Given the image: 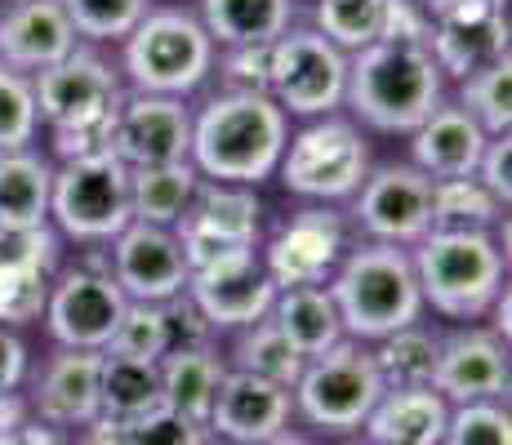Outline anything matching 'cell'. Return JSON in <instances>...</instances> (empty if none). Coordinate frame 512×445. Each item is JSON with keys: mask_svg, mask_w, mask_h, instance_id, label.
<instances>
[{"mask_svg": "<svg viewBox=\"0 0 512 445\" xmlns=\"http://www.w3.org/2000/svg\"><path fill=\"white\" fill-rule=\"evenodd\" d=\"M290 121L263 89H223L192 116L187 165L210 183L259 187L277 174Z\"/></svg>", "mask_w": 512, "mask_h": 445, "instance_id": "1", "label": "cell"}, {"mask_svg": "<svg viewBox=\"0 0 512 445\" xmlns=\"http://www.w3.org/2000/svg\"><path fill=\"white\" fill-rule=\"evenodd\" d=\"M441 67L428 45L415 41H374L348 54V89L343 103L383 134H410L441 103Z\"/></svg>", "mask_w": 512, "mask_h": 445, "instance_id": "2", "label": "cell"}, {"mask_svg": "<svg viewBox=\"0 0 512 445\" xmlns=\"http://www.w3.org/2000/svg\"><path fill=\"white\" fill-rule=\"evenodd\" d=\"M330 294L343 339L352 343H379L383 334L406 330L423 316V294L406 245L370 241L348 250L330 276Z\"/></svg>", "mask_w": 512, "mask_h": 445, "instance_id": "3", "label": "cell"}, {"mask_svg": "<svg viewBox=\"0 0 512 445\" xmlns=\"http://www.w3.org/2000/svg\"><path fill=\"white\" fill-rule=\"evenodd\" d=\"M415 281L423 308L441 312L446 321H481L504 290L508 259L490 232L472 227H432L415 241Z\"/></svg>", "mask_w": 512, "mask_h": 445, "instance_id": "4", "label": "cell"}, {"mask_svg": "<svg viewBox=\"0 0 512 445\" xmlns=\"http://www.w3.org/2000/svg\"><path fill=\"white\" fill-rule=\"evenodd\" d=\"M290 392L294 414L308 428L326 432V437H352V432H361L374 401L383 397V379L374 370L366 343L343 339L330 352L308 356Z\"/></svg>", "mask_w": 512, "mask_h": 445, "instance_id": "5", "label": "cell"}, {"mask_svg": "<svg viewBox=\"0 0 512 445\" xmlns=\"http://www.w3.org/2000/svg\"><path fill=\"white\" fill-rule=\"evenodd\" d=\"M214 41L201 18L183 9H147V18L125 36V72L139 94L183 98L210 76Z\"/></svg>", "mask_w": 512, "mask_h": 445, "instance_id": "6", "label": "cell"}, {"mask_svg": "<svg viewBox=\"0 0 512 445\" xmlns=\"http://www.w3.org/2000/svg\"><path fill=\"white\" fill-rule=\"evenodd\" d=\"M49 214L72 241L107 245L130 227V165H121L112 152L63 161L49 183Z\"/></svg>", "mask_w": 512, "mask_h": 445, "instance_id": "7", "label": "cell"}, {"mask_svg": "<svg viewBox=\"0 0 512 445\" xmlns=\"http://www.w3.org/2000/svg\"><path fill=\"white\" fill-rule=\"evenodd\" d=\"M285 192L308 196V201H343L357 196L361 178L370 174L366 138L343 116H312L294 138H285V152L277 161Z\"/></svg>", "mask_w": 512, "mask_h": 445, "instance_id": "8", "label": "cell"}, {"mask_svg": "<svg viewBox=\"0 0 512 445\" xmlns=\"http://www.w3.org/2000/svg\"><path fill=\"white\" fill-rule=\"evenodd\" d=\"M348 54L334 49L317 27L281 32L268 54V98L285 116H330L343 107Z\"/></svg>", "mask_w": 512, "mask_h": 445, "instance_id": "9", "label": "cell"}, {"mask_svg": "<svg viewBox=\"0 0 512 445\" xmlns=\"http://www.w3.org/2000/svg\"><path fill=\"white\" fill-rule=\"evenodd\" d=\"M36 112L49 130H112V112L121 103V81L98 54L76 45L63 63L36 72Z\"/></svg>", "mask_w": 512, "mask_h": 445, "instance_id": "10", "label": "cell"}, {"mask_svg": "<svg viewBox=\"0 0 512 445\" xmlns=\"http://www.w3.org/2000/svg\"><path fill=\"white\" fill-rule=\"evenodd\" d=\"M174 236L183 245L187 272L223 259V254L254 250V241H259V196L250 187L205 178V183H196L192 201L174 223Z\"/></svg>", "mask_w": 512, "mask_h": 445, "instance_id": "11", "label": "cell"}, {"mask_svg": "<svg viewBox=\"0 0 512 445\" xmlns=\"http://www.w3.org/2000/svg\"><path fill=\"white\" fill-rule=\"evenodd\" d=\"M125 303L130 299L121 294V285L112 281L107 267L81 263V267H67L58 281H49V299H45L41 321L49 325L58 348L103 352L116 321H121Z\"/></svg>", "mask_w": 512, "mask_h": 445, "instance_id": "12", "label": "cell"}, {"mask_svg": "<svg viewBox=\"0 0 512 445\" xmlns=\"http://www.w3.org/2000/svg\"><path fill=\"white\" fill-rule=\"evenodd\" d=\"M192 147V112L183 98L170 94H139L121 98L112 112V130H107V152L130 170L147 165H179L187 161Z\"/></svg>", "mask_w": 512, "mask_h": 445, "instance_id": "13", "label": "cell"}, {"mask_svg": "<svg viewBox=\"0 0 512 445\" xmlns=\"http://www.w3.org/2000/svg\"><path fill=\"white\" fill-rule=\"evenodd\" d=\"M183 294L205 316L210 330H245V325H254L259 316L272 312L277 285L263 272L259 250H236L205 267H192Z\"/></svg>", "mask_w": 512, "mask_h": 445, "instance_id": "14", "label": "cell"}, {"mask_svg": "<svg viewBox=\"0 0 512 445\" xmlns=\"http://www.w3.org/2000/svg\"><path fill=\"white\" fill-rule=\"evenodd\" d=\"M357 227L370 241L415 245L432 232V178L415 165H379L357 187Z\"/></svg>", "mask_w": 512, "mask_h": 445, "instance_id": "15", "label": "cell"}, {"mask_svg": "<svg viewBox=\"0 0 512 445\" xmlns=\"http://www.w3.org/2000/svg\"><path fill=\"white\" fill-rule=\"evenodd\" d=\"M343 254H348L343 219L326 205H312L277 227L259 259L277 290H294V285H326Z\"/></svg>", "mask_w": 512, "mask_h": 445, "instance_id": "16", "label": "cell"}, {"mask_svg": "<svg viewBox=\"0 0 512 445\" xmlns=\"http://www.w3.org/2000/svg\"><path fill=\"white\" fill-rule=\"evenodd\" d=\"M112 250H107V272L121 285L130 303H165L183 294L187 285V259L174 227H152V223H130L116 232Z\"/></svg>", "mask_w": 512, "mask_h": 445, "instance_id": "17", "label": "cell"}, {"mask_svg": "<svg viewBox=\"0 0 512 445\" xmlns=\"http://www.w3.org/2000/svg\"><path fill=\"white\" fill-rule=\"evenodd\" d=\"M294 419V392L281 388V383L254 379V374L228 370L214 392L210 419H205V432L236 445H263L272 437H281Z\"/></svg>", "mask_w": 512, "mask_h": 445, "instance_id": "18", "label": "cell"}, {"mask_svg": "<svg viewBox=\"0 0 512 445\" xmlns=\"http://www.w3.org/2000/svg\"><path fill=\"white\" fill-rule=\"evenodd\" d=\"M432 388L450 405L499 401L508 392V339H499L495 330H477V325L441 339Z\"/></svg>", "mask_w": 512, "mask_h": 445, "instance_id": "19", "label": "cell"}, {"mask_svg": "<svg viewBox=\"0 0 512 445\" xmlns=\"http://www.w3.org/2000/svg\"><path fill=\"white\" fill-rule=\"evenodd\" d=\"M98 365H103V352L90 348H58L41 365L32 392H27V405L45 428L85 432L98 419Z\"/></svg>", "mask_w": 512, "mask_h": 445, "instance_id": "20", "label": "cell"}, {"mask_svg": "<svg viewBox=\"0 0 512 445\" xmlns=\"http://www.w3.org/2000/svg\"><path fill=\"white\" fill-rule=\"evenodd\" d=\"M76 27L58 0H14L0 18V63L14 72H45L76 49Z\"/></svg>", "mask_w": 512, "mask_h": 445, "instance_id": "21", "label": "cell"}, {"mask_svg": "<svg viewBox=\"0 0 512 445\" xmlns=\"http://www.w3.org/2000/svg\"><path fill=\"white\" fill-rule=\"evenodd\" d=\"M428 54H432V63L441 67V76H455V81H468L472 72L499 63V58H508V9H504V0L468 9V14L432 18Z\"/></svg>", "mask_w": 512, "mask_h": 445, "instance_id": "22", "label": "cell"}, {"mask_svg": "<svg viewBox=\"0 0 512 445\" xmlns=\"http://www.w3.org/2000/svg\"><path fill=\"white\" fill-rule=\"evenodd\" d=\"M450 401L437 388H383L374 410L361 423L370 445H441Z\"/></svg>", "mask_w": 512, "mask_h": 445, "instance_id": "23", "label": "cell"}, {"mask_svg": "<svg viewBox=\"0 0 512 445\" xmlns=\"http://www.w3.org/2000/svg\"><path fill=\"white\" fill-rule=\"evenodd\" d=\"M410 152H415V170H423L428 178H459L472 174L481 161V147H486V134L472 121L459 103H437L428 112V121L410 130Z\"/></svg>", "mask_w": 512, "mask_h": 445, "instance_id": "24", "label": "cell"}, {"mask_svg": "<svg viewBox=\"0 0 512 445\" xmlns=\"http://www.w3.org/2000/svg\"><path fill=\"white\" fill-rule=\"evenodd\" d=\"M161 370V401L170 410L187 414L192 423L210 419L214 392H219L223 374H228V361L210 348V343H174L170 352L156 361Z\"/></svg>", "mask_w": 512, "mask_h": 445, "instance_id": "25", "label": "cell"}, {"mask_svg": "<svg viewBox=\"0 0 512 445\" xmlns=\"http://www.w3.org/2000/svg\"><path fill=\"white\" fill-rule=\"evenodd\" d=\"M272 321L285 339L299 348V356H321L330 352L334 343H343V321L339 308H334L330 285H294V290H277L272 299Z\"/></svg>", "mask_w": 512, "mask_h": 445, "instance_id": "26", "label": "cell"}, {"mask_svg": "<svg viewBox=\"0 0 512 445\" xmlns=\"http://www.w3.org/2000/svg\"><path fill=\"white\" fill-rule=\"evenodd\" d=\"M161 401V370L156 361H130V356L103 352L98 365V419L112 428H130Z\"/></svg>", "mask_w": 512, "mask_h": 445, "instance_id": "27", "label": "cell"}, {"mask_svg": "<svg viewBox=\"0 0 512 445\" xmlns=\"http://www.w3.org/2000/svg\"><path fill=\"white\" fill-rule=\"evenodd\" d=\"M294 0H201V27L214 45H272L290 32Z\"/></svg>", "mask_w": 512, "mask_h": 445, "instance_id": "28", "label": "cell"}, {"mask_svg": "<svg viewBox=\"0 0 512 445\" xmlns=\"http://www.w3.org/2000/svg\"><path fill=\"white\" fill-rule=\"evenodd\" d=\"M196 170L187 161L179 165H147L130 170V223H152V227H174L196 192Z\"/></svg>", "mask_w": 512, "mask_h": 445, "instance_id": "29", "label": "cell"}, {"mask_svg": "<svg viewBox=\"0 0 512 445\" xmlns=\"http://www.w3.org/2000/svg\"><path fill=\"white\" fill-rule=\"evenodd\" d=\"M228 370H241V374H254V379H268V383H281V388H294V379L303 374V356L290 339L277 330L272 316H259L254 325L236 330V343H232V356H223Z\"/></svg>", "mask_w": 512, "mask_h": 445, "instance_id": "30", "label": "cell"}, {"mask_svg": "<svg viewBox=\"0 0 512 445\" xmlns=\"http://www.w3.org/2000/svg\"><path fill=\"white\" fill-rule=\"evenodd\" d=\"M49 183H54V170L32 147L0 152V223H45Z\"/></svg>", "mask_w": 512, "mask_h": 445, "instance_id": "31", "label": "cell"}, {"mask_svg": "<svg viewBox=\"0 0 512 445\" xmlns=\"http://www.w3.org/2000/svg\"><path fill=\"white\" fill-rule=\"evenodd\" d=\"M437 348L441 339L423 325H406V330L383 334L370 348V361L379 370L383 388H432V370H437Z\"/></svg>", "mask_w": 512, "mask_h": 445, "instance_id": "32", "label": "cell"}, {"mask_svg": "<svg viewBox=\"0 0 512 445\" xmlns=\"http://www.w3.org/2000/svg\"><path fill=\"white\" fill-rule=\"evenodd\" d=\"M504 205L490 196V187L477 174L459 178H432V227H472L490 232L499 223Z\"/></svg>", "mask_w": 512, "mask_h": 445, "instance_id": "33", "label": "cell"}, {"mask_svg": "<svg viewBox=\"0 0 512 445\" xmlns=\"http://www.w3.org/2000/svg\"><path fill=\"white\" fill-rule=\"evenodd\" d=\"M170 348H174V330L170 316H165V303H125L103 352L130 356V361H161Z\"/></svg>", "mask_w": 512, "mask_h": 445, "instance_id": "34", "label": "cell"}, {"mask_svg": "<svg viewBox=\"0 0 512 445\" xmlns=\"http://www.w3.org/2000/svg\"><path fill=\"white\" fill-rule=\"evenodd\" d=\"M383 9L388 0H317V32L343 54H357L379 41Z\"/></svg>", "mask_w": 512, "mask_h": 445, "instance_id": "35", "label": "cell"}, {"mask_svg": "<svg viewBox=\"0 0 512 445\" xmlns=\"http://www.w3.org/2000/svg\"><path fill=\"white\" fill-rule=\"evenodd\" d=\"M459 107L481 125L486 138L508 134V121H512V63L508 58L472 72L464 89H459Z\"/></svg>", "mask_w": 512, "mask_h": 445, "instance_id": "36", "label": "cell"}, {"mask_svg": "<svg viewBox=\"0 0 512 445\" xmlns=\"http://www.w3.org/2000/svg\"><path fill=\"white\" fill-rule=\"evenodd\" d=\"M58 5L67 9L76 36H90V41H125L147 18L152 0H58Z\"/></svg>", "mask_w": 512, "mask_h": 445, "instance_id": "37", "label": "cell"}, {"mask_svg": "<svg viewBox=\"0 0 512 445\" xmlns=\"http://www.w3.org/2000/svg\"><path fill=\"white\" fill-rule=\"evenodd\" d=\"M36 125H41V112H36L32 76L0 63V152H23V147H32Z\"/></svg>", "mask_w": 512, "mask_h": 445, "instance_id": "38", "label": "cell"}, {"mask_svg": "<svg viewBox=\"0 0 512 445\" xmlns=\"http://www.w3.org/2000/svg\"><path fill=\"white\" fill-rule=\"evenodd\" d=\"M441 445H512V419L504 401H468L450 405Z\"/></svg>", "mask_w": 512, "mask_h": 445, "instance_id": "39", "label": "cell"}, {"mask_svg": "<svg viewBox=\"0 0 512 445\" xmlns=\"http://www.w3.org/2000/svg\"><path fill=\"white\" fill-rule=\"evenodd\" d=\"M49 299V272H23V267H0V325L23 330L41 321Z\"/></svg>", "mask_w": 512, "mask_h": 445, "instance_id": "40", "label": "cell"}, {"mask_svg": "<svg viewBox=\"0 0 512 445\" xmlns=\"http://www.w3.org/2000/svg\"><path fill=\"white\" fill-rule=\"evenodd\" d=\"M58 236L49 223H0V267H23V272H54Z\"/></svg>", "mask_w": 512, "mask_h": 445, "instance_id": "41", "label": "cell"}, {"mask_svg": "<svg viewBox=\"0 0 512 445\" xmlns=\"http://www.w3.org/2000/svg\"><path fill=\"white\" fill-rule=\"evenodd\" d=\"M205 437H210L205 423H192L170 405H156L139 423L121 428V445H205Z\"/></svg>", "mask_w": 512, "mask_h": 445, "instance_id": "42", "label": "cell"}, {"mask_svg": "<svg viewBox=\"0 0 512 445\" xmlns=\"http://www.w3.org/2000/svg\"><path fill=\"white\" fill-rule=\"evenodd\" d=\"M268 54L272 45H228V54H223L228 89H263L268 94Z\"/></svg>", "mask_w": 512, "mask_h": 445, "instance_id": "43", "label": "cell"}, {"mask_svg": "<svg viewBox=\"0 0 512 445\" xmlns=\"http://www.w3.org/2000/svg\"><path fill=\"white\" fill-rule=\"evenodd\" d=\"M432 36V18L423 9V0H388L383 9V32L379 41H415V45H428Z\"/></svg>", "mask_w": 512, "mask_h": 445, "instance_id": "44", "label": "cell"}, {"mask_svg": "<svg viewBox=\"0 0 512 445\" xmlns=\"http://www.w3.org/2000/svg\"><path fill=\"white\" fill-rule=\"evenodd\" d=\"M472 174H477L481 183L490 187V196H495V201L508 210V196H512V138L508 134L486 138L481 161H477V170H472Z\"/></svg>", "mask_w": 512, "mask_h": 445, "instance_id": "45", "label": "cell"}, {"mask_svg": "<svg viewBox=\"0 0 512 445\" xmlns=\"http://www.w3.org/2000/svg\"><path fill=\"white\" fill-rule=\"evenodd\" d=\"M27 343L18 339V330L0 325V392H18L27 383Z\"/></svg>", "mask_w": 512, "mask_h": 445, "instance_id": "46", "label": "cell"}, {"mask_svg": "<svg viewBox=\"0 0 512 445\" xmlns=\"http://www.w3.org/2000/svg\"><path fill=\"white\" fill-rule=\"evenodd\" d=\"M0 445H63V437H58L54 428H45L41 419H18L14 428L0 437Z\"/></svg>", "mask_w": 512, "mask_h": 445, "instance_id": "47", "label": "cell"}, {"mask_svg": "<svg viewBox=\"0 0 512 445\" xmlns=\"http://www.w3.org/2000/svg\"><path fill=\"white\" fill-rule=\"evenodd\" d=\"M481 5H495V0H423V9H428V18L468 14V9H481Z\"/></svg>", "mask_w": 512, "mask_h": 445, "instance_id": "48", "label": "cell"}, {"mask_svg": "<svg viewBox=\"0 0 512 445\" xmlns=\"http://www.w3.org/2000/svg\"><path fill=\"white\" fill-rule=\"evenodd\" d=\"M18 419H27V414H23V397H18V392H0V437H5Z\"/></svg>", "mask_w": 512, "mask_h": 445, "instance_id": "49", "label": "cell"}, {"mask_svg": "<svg viewBox=\"0 0 512 445\" xmlns=\"http://www.w3.org/2000/svg\"><path fill=\"white\" fill-rule=\"evenodd\" d=\"M85 445H116V437L107 428H85Z\"/></svg>", "mask_w": 512, "mask_h": 445, "instance_id": "50", "label": "cell"}, {"mask_svg": "<svg viewBox=\"0 0 512 445\" xmlns=\"http://www.w3.org/2000/svg\"><path fill=\"white\" fill-rule=\"evenodd\" d=\"M263 445H312V441H308V437H299V432H290V428H285L281 437H272V441H263Z\"/></svg>", "mask_w": 512, "mask_h": 445, "instance_id": "51", "label": "cell"}, {"mask_svg": "<svg viewBox=\"0 0 512 445\" xmlns=\"http://www.w3.org/2000/svg\"><path fill=\"white\" fill-rule=\"evenodd\" d=\"M205 445H236V441H223V437H214V432H210V437H205Z\"/></svg>", "mask_w": 512, "mask_h": 445, "instance_id": "52", "label": "cell"}, {"mask_svg": "<svg viewBox=\"0 0 512 445\" xmlns=\"http://www.w3.org/2000/svg\"><path fill=\"white\" fill-rule=\"evenodd\" d=\"M357 445H370V441H366V437H361V441H357Z\"/></svg>", "mask_w": 512, "mask_h": 445, "instance_id": "53", "label": "cell"}]
</instances>
